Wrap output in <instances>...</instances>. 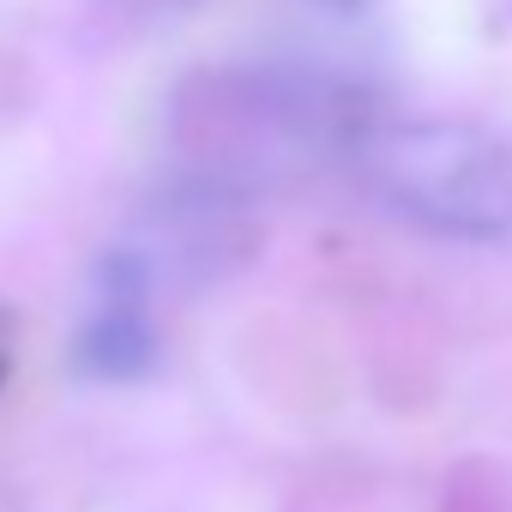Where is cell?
Instances as JSON below:
<instances>
[{
    "mask_svg": "<svg viewBox=\"0 0 512 512\" xmlns=\"http://www.w3.org/2000/svg\"><path fill=\"white\" fill-rule=\"evenodd\" d=\"M350 157L398 217L434 235H512V145L476 121H368Z\"/></svg>",
    "mask_w": 512,
    "mask_h": 512,
    "instance_id": "cell-1",
    "label": "cell"
},
{
    "mask_svg": "<svg viewBox=\"0 0 512 512\" xmlns=\"http://www.w3.org/2000/svg\"><path fill=\"white\" fill-rule=\"evenodd\" d=\"M320 7H332V13H362V7H374V0H320Z\"/></svg>",
    "mask_w": 512,
    "mask_h": 512,
    "instance_id": "cell-4",
    "label": "cell"
},
{
    "mask_svg": "<svg viewBox=\"0 0 512 512\" xmlns=\"http://www.w3.org/2000/svg\"><path fill=\"white\" fill-rule=\"evenodd\" d=\"M121 13H133V19H157V13H175V7H187V0H115Z\"/></svg>",
    "mask_w": 512,
    "mask_h": 512,
    "instance_id": "cell-3",
    "label": "cell"
},
{
    "mask_svg": "<svg viewBox=\"0 0 512 512\" xmlns=\"http://www.w3.org/2000/svg\"><path fill=\"white\" fill-rule=\"evenodd\" d=\"M73 362L91 380H139L157 362L151 260L139 247H115L97 266V290H91V314L73 338Z\"/></svg>",
    "mask_w": 512,
    "mask_h": 512,
    "instance_id": "cell-2",
    "label": "cell"
}]
</instances>
